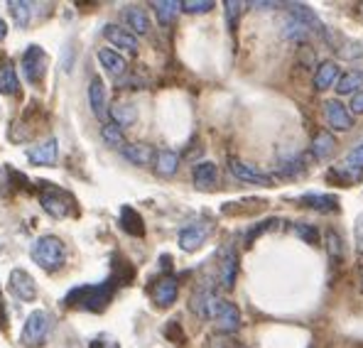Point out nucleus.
<instances>
[{
  "mask_svg": "<svg viewBox=\"0 0 363 348\" xmlns=\"http://www.w3.org/2000/svg\"><path fill=\"white\" fill-rule=\"evenodd\" d=\"M113 297V282H101V285H82L67 294V307L86 309V312H104L106 304Z\"/></svg>",
  "mask_w": 363,
  "mask_h": 348,
  "instance_id": "1",
  "label": "nucleus"
},
{
  "mask_svg": "<svg viewBox=\"0 0 363 348\" xmlns=\"http://www.w3.org/2000/svg\"><path fill=\"white\" fill-rule=\"evenodd\" d=\"M30 258L47 272H55L67 262V245H64L62 238L57 235H40V238L32 243L30 248Z\"/></svg>",
  "mask_w": 363,
  "mask_h": 348,
  "instance_id": "2",
  "label": "nucleus"
},
{
  "mask_svg": "<svg viewBox=\"0 0 363 348\" xmlns=\"http://www.w3.org/2000/svg\"><path fill=\"white\" fill-rule=\"evenodd\" d=\"M50 336V314L45 309H35L23 324L20 331V344L25 348H42Z\"/></svg>",
  "mask_w": 363,
  "mask_h": 348,
  "instance_id": "3",
  "label": "nucleus"
},
{
  "mask_svg": "<svg viewBox=\"0 0 363 348\" xmlns=\"http://www.w3.org/2000/svg\"><path fill=\"white\" fill-rule=\"evenodd\" d=\"M20 69H23L25 79H28L32 86L42 84L45 72H47V52L42 50L40 45H30L28 50H25L23 59H20Z\"/></svg>",
  "mask_w": 363,
  "mask_h": 348,
  "instance_id": "4",
  "label": "nucleus"
},
{
  "mask_svg": "<svg viewBox=\"0 0 363 348\" xmlns=\"http://www.w3.org/2000/svg\"><path fill=\"white\" fill-rule=\"evenodd\" d=\"M285 8H287V15H290V18L300 20V23H302L307 30L319 32V35H322L324 40L329 42V45H334V35L329 32L327 25H324L322 20L317 18V13H314V10L309 8V5H304V3H287Z\"/></svg>",
  "mask_w": 363,
  "mask_h": 348,
  "instance_id": "5",
  "label": "nucleus"
},
{
  "mask_svg": "<svg viewBox=\"0 0 363 348\" xmlns=\"http://www.w3.org/2000/svg\"><path fill=\"white\" fill-rule=\"evenodd\" d=\"M228 169H231V174L236 176L238 181H245V184H258V186L272 184V176L268 172H263V169L255 167V164L245 162V159L231 157L228 159Z\"/></svg>",
  "mask_w": 363,
  "mask_h": 348,
  "instance_id": "6",
  "label": "nucleus"
},
{
  "mask_svg": "<svg viewBox=\"0 0 363 348\" xmlns=\"http://www.w3.org/2000/svg\"><path fill=\"white\" fill-rule=\"evenodd\" d=\"M211 223L209 221H199V223H189L179 231V248L184 253H194L201 245L206 243V238L211 235Z\"/></svg>",
  "mask_w": 363,
  "mask_h": 348,
  "instance_id": "7",
  "label": "nucleus"
},
{
  "mask_svg": "<svg viewBox=\"0 0 363 348\" xmlns=\"http://www.w3.org/2000/svg\"><path fill=\"white\" fill-rule=\"evenodd\" d=\"M8 287H10V292L20 299V302H35V299H37L35 277H32L28 270H23V267H15V270L10 272Z\"/></svg>",
  "mask_w": 363,
  "mask_h": 348,
  "instance_id": "8",
  "label": "nucleus"
},
{
  "mask_svg": "<svg viewBox=\"0 0 363 348\" xmlns=\"http://www.w3.org/2000/svg\"><path fill=\"white\" fill-rule=\"evenodd\" d=\"M238 277V253L233 245H223L218 253V282L223 290H233Z\"/></svg>",
  "mask_w": 363,
  "mask_h": 348,
  "instance_id": "9",
  "label": "nucleus"
},
{
  "mask_svg": "<svg viewBox=\"0 0 363 348\" xmlns=\"http://www.w3.org/2000/svg\"><path fill=\"white\" fill-rule=\"evenodd\" d=\"M324 116H327L329 128H334L339 133H349L354 128V113H351V108L336 99L324 101Z\"/></svg>",
  "mask_w": 363,
  "mask_h": 348,
  "instance_id": "10",
  "label": "nucleus"
},
{
  "mask_svg": "<svg viewBox=\"0 0 363 348\" xmlns=\"http://www.w3.org/2000/svg\"><path fill=\"white\" fill-rule=\"evenodd\" d=\"M223 297H218L216 292L209 290V287H201V290H196L194 294H191V312L196 314L199 319L204 321H213V314H216L218 309V302H221Z\"/></svg>",
  "mask_w": 363,
  "mask_h": 348,
  "instance_id": "11",
  "label": "nucleus"
},
{
  "mask_svg": "<svg viewBox=\"0 0 363 348\" xmlns=\"http://www.w3.org/2000/svg\"><path fill=\"white\" fill-rule=\"evenodd\" d=\"M213 324L218 326L221 334H236V331L241 329L243 319H241V312H238L236 304L228 302V299H221L216 314H213Z\"/></svg>",
  "mask_w": 363,
  "mask_h": 348,
  "instance_id": "12",
  "label": "nucleus"
},
{
  "mask_svg": "<svg viewBox=\"0 0 363 348\" xmlns=\"http://www.w3.org/2000/svg\"><path fill=\"white\" fill-rule=\"evenodd\" d=\"M40 201H42V208H45L52 218H67L74 208V199L67 191H60V189L45 191Z\"/></svg>",
  "mask_w": 363,
  "mask_h": 348,
  "instance_id": "13",
  "label": "nucleus"
},
{
  "mask_svg": "<svg viewBox=\"0 0 363 348\" xmlns=\"http://www.w3.org/2000/svg\"><path fill=\"white\" fill-rule=\"evenodd\" d=\"M28 159L32 164H37V167H52V164H57V159H60V142H57V137H50V140L40 142V145L30 147Z\"/></svg>",
  "mask_w": 363,
  "mask_h": 348,
  "instance_id": "14",
  "label": "nucleus"
},
{
  "mask_svg": "<svg viewBox=\"0 0 363 348\" xmlns=\"http://www.w3.org/2000/svg\"><path fill=\"white\" fill-rule=\"evenodd\" d=\"M104 37L113 47L130 52V55H138V50H140V45H138V37L133 35L130 30L121 28V25H106V28H104Z\"/></svg>",
  "mask_w": 363,
  "mask_h": 348,
  "instance_id": "15",
  "label": "nucleus"
},
{
  "mask_svg": "<svg viewBox=\"0 0 363 348\" xmlns=\"http://www.w3.org/2000/svg\"><path fill=\"white\" fill-rule=\"evenodd\" d=\"M177 294H179V282L174 277H162L152 287V302L157 307H169V304L177 302Z\"/></svg>",
  "mask_w": 363,
  "mask_h": 348,
  "instance_id": "16",
  "label": "nucleus"
},
{
  "mask_svg": "<svg viewBox=\"0 0 363 348\" xmlns=\"http://www.w3.org/2000/svg\"><path fill=\"white\" fill-rule=\"evenodd\" d=\"M89 106L99 120H106V116H108V101H106V86L99 77H94L89 82Z\"/></svg>",
  "mask_w": 363,
  "mask_h": 348,
  "instance_id": "17",
  "label": "nucleus"
},
{
  "mask_svg": "<svg viewBox=\"0 0 363 348\" xmlns=\"http://www.w3.org/2000/svg\"><path fill=\"white\" fill-rule=\"evenodd\" d=\"M123 20H125L128 30H130L135 37L150 32V18H147V13L140 8V5H128V8L123 10Z\"/></svg>",
  "mask_w": 363,
  "mask_h": 348,
  "instance_id": "18",
  "label": "nucleus"
},
{
  "mask_svg": "<svg viewBox=\"0 0 363 348\" xmlns=\"http://www.w3.org/2000/svg\"><path fill=\"white\" fill-rule=\"evenodd\" d=\"M96 57H99V62H101V67L106 69V72L111 74V77H123V74L128 72V62H125V57L118 55L116 50H108V47H104V50H99L96 52Z\"/></svg>",
  "mask_w": 363,
  "mask_h": 348,
  "instance_id": "19",
  "label": "nucleus"
},
{
  "mask_svg": "<svg viewBox=\"0 0 363 348\" xmlns=\"http://www.w3.org/2000/svg\"><path fill=\"white\" fill-rule=\"evenodd\" d=\"M152 164H155V172H157L160 176H174L179 169V155L174 152V150L162 147V150L155 152Z\"/></svg>",
  "mask_w": 363,
  "mask_h": 348,
  "instance_id": "20",
  "label": "nucleus"
},
{
  "mask_svg": "<svg viewBox=\"0 0 363 348\" xmlns=\"http://www.w3.org/2000/svg\"><path fill=\"white\" fill-rule=\"evenodd\" d=\"M314 89L317 91H327L332 89L336 82H339V64L332 62V59H327V62H322L317 67V72H314Z\"/></svg>",
  "mask_w": 363,
  "mask_h": 348,
  "instance_id": "21",
  "label": "nucleus"
},
{
  "mask_svg": "<svg viewBox=\"0 0 363 348\" xmlns=\"http://www.w3.org/2000/svg\"><path fill=\"white\" fill-rule=\"evenodd\" d=\"M123 157L128 159L130 164H138V167H145L155 159V150L145 142H125V147L121 150Z\"/></svg>",
  "mask_w": 363,
  "mask_h": 348,
  "instance_id": "22",
  "label": "nucleus"
},
{
  "mask_svg": "<svg viewBox=\"0 0 363 348\" xmlns=\"http://www.w3.org/2000/svg\"><path fill=\"white\" fill-rule=\"evenodd\" d=\"M336 147H339L336 145V137L329 130H319L317 135L312 137V155H314V159H319V162L332 157L336 152Z\"/></svg>",
  "mask_w": 363,
  "mask_h": 348,
  "instance_id": "23",
  "label": "nucleus"
},
{
  "mask_svg": "<svg viewBox=\"0 0 363 348\" xmlns=\"http://www.w3.org/2000/svg\"><path fill=\"white\" fill-rule=\"evenodd\" d=\"M20 89V79L15 72V64L8 57L0 62V94L3 96H15Z\"/></svg>",
  "mask_w": 363,
  "mask_h": 348,
  "instance_id": "24",
  "label": "nucleus"
},
{
  "mask_svg": "<svg viewBox=\"0 0 363 348\" xmlns=\"http://www.w3.org/2000/svg\"><path fill=\"white\" fill-rule=\"evenodd\" d=\"M191 179H194V184L199 186V189H213L218 181V169L213 162H199L194 164V169H191Z\"/></svg>",
  "mask_w": 363,
  "mask_h": 348,
  "instance_id": "25",
  "label": "nucleus"
},
{
  "mask_svg": "<svg viewBox=\"0 0 363 348\" xmlns=\"http://www.w3.org/2000/svg\"><path fill=\"white\" fill-rule=\"evenodd\" d=\"M363 91V69H351V72L341 74L339 82H336V94L339 96H349V94H359Z\"/></svg>",
  "mask_w": 363,
  "mask_h": 348,
  "instance_id": "26",
  "label": "nucleus"
},
{
  "mask_svg": "<svg viewBox=\"0 0 363 348\" xmlns=\"http://www.w3.org/2000/svg\"><path fill=\"white\" fill-rule=\"evenodd\" d=\"M300 201L304 206L314 208V211H322V213L339 211V199H336L334 194H304V196H300Z\"/></svg>",
  "mask_w": 363,
  "mask_h": 348,
  "instance_id": "27",
  "label": "nucleus"
},
{
  "mask_svg": "<svg viewBox=\"0 0 363 348\" xmlns=\"http://www.w3.org/2000/svg\"><path fill=\"white\" fill-rule=\"evenodd\" d=\"M121 226H123V231H125V233L138 235V238H143V235H145V221H143V216L133 206H123L121 208Z\"/></svg>",
  "mask_w": 363,
  "mask_h": 348,
  "instance_id": "28",
  "label": "nucleus"
},
{
  "mask_svg": "<svg viewBox=\"0 0 363 348\" xmlns=\"http://www.w3.org/2000/svg\"><path fill=\"white\" fill-rule=\"evenodd\" d=\"M152 8L160 25H172L177 13L182 10V3H177V0H157V3H152Z\"/></svg>",
  "mask_w": 363,
  "mask_h": 348,
  "instance_id": "29",
  "label": "nucleus"
},
{
  "mask_svg": "<svg viewBox=\"0 0 363 348\" xmlns=\"http://www.w3.org/2000/svg\"><path fill=\"white\" fill-rule=\"evenodd\" d=\"M277 172L282 176H297L304 172V157L300 152H287L285 157H280V164H277Z\"/></svg>",
  "mask_w": 363,
  "mask_h": 348,
  "instance_id": "30",
  "label": "nucleus"
},
{
  "mask_svg": "<svg viewBox=\"0 0 363 348\" xmlns=\"http://www.w3.org/2000/svg\"><path fill=\"white\" fill-rule=\"evenodd\" d=\"M324 248H327V255L334 267L344 260V240H341V235L336 231H327V235H324Z\"/></svg>",
  "mask_w": 363,
  "mask_h": 348,
  "instance_id": "31",
  "label": "nucleus"
},
{
  "mask_svg": "<svg viewBox=\"0 0 363 348\" xmlns=\"http://www.w3.org/2000/svg\"><path fill=\"white\" fill-rule=\"evenodd\" d=\"M111 118H113L116 125L128 128L138 120V111H135V106H130V103H116L113 108H111Z\"/></svg>",
  "mask_w": 363,
  "mask_h": 348,
  "instance_id": "32",
  "label": "nucleus"
},
{
  "mask_svg": "<svg viewBox=\"0 0 363 348\" xmlns=\"http://www.w3.org/2000/svg\"><path fill=\"white\" fill-rule=\"evenodd\" d=\"M101 137H104L106 145L113 147V150L125 147V135H123V128L116 125V123H104V128H101Z\"/></svg>",
  "mask_w": 363,
  "mask_h": 348,
  "instance_id": "33",
  "label": "nucleus"
},
{
  "mask_svg": "<svg viewBox=\"0 0 363 348\" xmlns=\"http://www.w3.org/2000/svg\"><path fill=\"white\" fill-rule=\"evenodd\" d=\"M8 8H10V15H13L15 25H18L20 30L28 28V25H30V15H32L30 3H25V0H10Z\"/></svg>",
  "mask_w": 363,
  "mask_h": 348,
  "instance_id": "34",
  "label": "nucleus"
},
{
  "mask_svg": "<svg viewBox=\"0 0 363 348\" xmlns=\"http://www.w3.org/2000/svg\"><path fill=\"white\" fill-rule=\"evenodd\" d=\"M282 37H285V40H307L309 30L304 28L300 20H295V18L287 15V20L282 23Z\"/></svg>",
  "mask_w": 363,
  "mask_h": 348,
  "instance_id": "35",
  "label": "nucleus"
},
{
  "mask_svg": "<svg viewBox=\"0 0 363 348\" xmlns=\"http://www.w3.org/2000/svg\"><path fill=\"white\" fill-rule=\"evenodd\" d=\"M334 179V176H341V181L344 184H356V181L363 179V169L361 167H354V164H341V167H334L332 174H329Z\"/></svg>",
  "mask_w": 363,
  "mask_h": 348,
  "instance_id": "36",
  "label": "nucleus"
},
{
  "mask_svg": "<svg viewBox=\"0 0 363 348\" xmlns=\"http://www.w3.org/2000/svg\"><path fill=\"white\" fill-rule=\"evenodd\" d=\"M223 15H226V25H228V30L231 32H236L238 30V20H241V8H245L243 3H236V0H226L223 3Z\"/></svg>",
  "mask_w": 363,
  "mask_h": 348,
  "instance_id": "37",
  "label": "nucleus"
},
{
  "mask_svg": "<svg viewBox=\"0 0 363 348\" xmlns=\"http://www.w3.org/2000/svg\"><path fill=\"white\" fill-rule=\"evenodd\" d=\"M213 10L211 0H184L182 3V13H189V15H201V13H209Z\"/></svg>",
  "mask_w": 363,
  "mask_h": 348,
  "instance_id": "38",
  "label": "nucleus"
},
{
  "mask_svg": "<svg viewBox=\"0 0 363 348\" xmlns=\"http://www.w3.org/2000/svg\"><path fill=\"white\" fill-rule=\"evenodd\" d=\"M295 231H297V235H300L302 240H307L309 245H319V231H317V226H312V223H297Z\"/></svg>",
  "mask_w": 363,
  "mask_h": 348,
  "instance_id": "39",
  "label": "nucleus"
},
{
  "mask_svg": "<svg viewBox=\"0 0 363 348\" xmlns=\"http://www.w3.org/2000/svg\"><path fill=\"white\" fill-rule=\"evenodd\" d=\"M346 164H354V167H361L363 169V140L346 155Z\"/></svg>",
  "mask_w": 363,
  "mask_h": 348,
  "instance_id": "40",
  "label": "nucleus"
},
{
  "mask_svg": "<svg viewBox=\"0 0 363 348\" xmlns=\"http://www.w3.org/2000/svg\"><path fill=\"white\" fill-rule=\"evenodd\" d=\"M354 238H356V250L363 255V216L356 218V228H354Z\"/></svg>",
  "mask_w": 363,
  "mask_h": 348,
  "instance_id": "41",
  "label": "nucleus"
},
{
  "mask_svg": "<svg viewBox=\"0 0 363 348\" xmlns=\"http://www.w3.org/2000/svg\"><path fill=\"white\" fill-rule=\"evenodd\" d=\"M272 223H277V218H270V221H263V223H258V228H253V231L248 233V243H250V240L255 238V235H260V233H263V231H270V228H272Z\"/></svg>",
  "mask_w": 363,
  "mask_h": 348,
  "instance_id": "42",
  "label": "nucleus"
},
{
  "mask_svg": "<svg viewBox=\"0 0 363 348\" xmlns=\"http://www.w3.org/2000/svg\"><path fill=\"white\" fill-rule=\"evenodd\" d=\"M351 113H363V91L351 99Z\"/></svg>",
  "mask_w": 363,
  "mask_h": 348,
  "instance_id": "43",
  "label": "nucleus"
},
{
  "mask_svg": "<svg viewBox=\"0 0 363 348\" xmlns=\"http://www.w3.org/2000/svg\"><path fill=\"white\" fill-rule=\"evenodd\" d=\"M91 348H118V344H113V341H111V344H106V341H94Z\"/></svg>",
  "mask_w": 363,
  "mask_h": 348,
  "instance_id": "44",
  "label": "nucleus"
},
{
  "mask_svg": "<svg viewBox=\"0 0 363 348\" xmlns=\"http://www.w3.org/2000/svg\"><path fill=\"white\" fill-rule=\"evenodd\" d=\"M253 8H280V3H250Z\"/></svg>",
  "mask_w": 363,
  "mask_h": 348,
  "instance_id": "45",
  "label": "nucleus"
},
{
  "mask_svg": "<svg viewBox=\"0 0 363 348\" xmlns=\"http://www.w3.org/2000/svg\"><path fill=\"white\" fill-rule=\"evenodd\" d=\"M5 35H8V25H5V20L0 18V42L5 40Z\"/></svg>",
  "mask_w": 363,
  "mask_h": 348,
  "instance_id": "46",
  "label": "nucleus"
},
{
  "mask_svg": "<svg viewBox=\"0 0 363 348\" xmlns=\"http://www.w3.org/2000/svg\"><path fill=\"white\" fill-rule=\"evenodd\" d=\"M226 348H245L243 344H238V341H233V344L231 346H226Z\"/></svg>",
  "mask_w": 363,
  "mask_h": 348,
  "instance_id": "47",
  "label": "nucleus"
},
{
  "mask_svg": "<svg viewBox=\"0 0 363 348\" xmlns=\"http://www.w3.org/2000/svg\"><path fill=\"white\" fill-rule=\"evenodd\" d=\"M361 292H363V275H361Z\"/></svg>",
  "mask_w": 363,
  "mask_h": 348,
  "instance_id": "48",
  "label": "nucleus"
}]
</instances>
